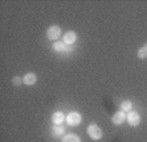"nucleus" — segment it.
<instances>
[{
	"mask_svg": "<svg viewBox=\"0 0 147 142\" xmlns=\"http://www.w3.org/2000/svg\"><path fill=\"white\" fill-rule=\"evenodd\" d=\"M67 45L63 42V41H58V42H55L54 45H53V49H54V51H58V53H66L67 51Z\"/></svg>",
	"mask_w": 147,
	"mask_h": 142,
	"instance_id": "nucleus-10",
	"label": "nucleus"
},
{
	"mask_svg": "<svg viewBox=\"0 0 147 142\" xmlns=\"http://www.w3.org/2000/svg\"><path fill=\"white\" fill-rule=\"evenodd\" d=\"M138 58H141V59L147 58V43H144L143 46L141 47V50L138 51Z\"/></svg>",
	"mask_w": 147,
	"mask_h": 142,
	"instance_id": "nucleus-13",
	"label": "nucleus"
},
{
	"mask_svg": "<svg viewBox=\"0 0 147 142\" xmlns=\"http://www.w3.org/2000/svg\"><path fill=\"white\" fill-rule=\"evenodd\" d=\"M62 142H82L80 137L78 134H74V133H68V134H64Z\"/></svg>",
	"mask_w": 147,
	"mask_h": 142,
	"instance_id": "nucleus-9",
	"label": "nucleus"
},
{
	"mask_svg": "<svg viewBox=\"0 0 147 142\" xmlns=\"http://www.w3.org/2000/svg\"><path fill=\"white\" fill-rule=\"evenodd\" d=\"M126 116H127V113L123 112V111L116 112V113L113 114V117H112V122L116 124V125H121L122 122H125L126 121Z\"/></svg>",
	"mask_w": 147,
	"mask_h": 142,
	"instance_id": "nucleus-5",
	"label": "nucleus"
},
{
	"mask_svg": "<svg viewBox=\"0 0 147 142\" xmlns=\"http://www.w3.org/2000/svg\"><path fill=\"white\" fill-rule=\"evenodd\" d=\"M12 83L15 84V86H20L21 83H24V80H22V78L16 76V78H13V79H12Z\"/></svg>",
	"mask_w": 147,
	"mask_h": 142,
	"instance_id": "nucleus-14",
	"label": "nucleus"
},
{
	"mask_svg": "<svg viewBox=\"0 0 147 142\" xmlns=\"http://www.w3.org/2000/svg\"><path fill=\"white\" fill-rule=\"evenodd\" d=\"M78 40V34L75 33L74 30H68L64 33V37H63V42L66 43V45H72V43H75Z\"/></svg>",
	"mask_w": 147,
	"mask_h": 142,
	"instance_id": "nucleus-6",
	"label": "nucleus"
},
{
	"mask_svg": "<svg viewBox=\"0 0 147 142\" xmlns=\"http://www.w3.org/2000/svg\"><path fill=\"white\" fill-rule=\"evenodd\" d=\"M61 34H62V29L59 28L58 25H50L49 29H47V32H46L47 38L51 40V41L58 40V38L61 37Z\"/></svg>",
	"mask_w": 147,
	"mask_h": 142,
	"instance_id": "nucleus-3",
	"label": "nucleus"
},
{
	"mask_svg": "<svg viewBox=\"0 0 147 142\" xmlns=\"http://www.w3.org/2000/svg\"><path fill=\"white\" fill-rule=\"evenodd\" d=\"M87 134H88L93 141H98V139L102 138V130H101V128L98 126V125H96V124L88 125V128H87Z\"/></svg>",
	"mask_w": 147,
	"mask_h": 142,
	"instance_id": "nucleus-1",
	"label": "nucleus"
},
{
	"mask_svg": "<svg viewBox=\"0 0 147 142\" xmlns=\"http://www.w3.org/2000/svg\"><path fill=\"white\" fill-rule=\"evenodd\" d=\"M131 108H133V103L130 100H125V101L121 103V111L129 113V112L131 111Z\"/></svg>",
	"mask_w": 147,
	"mask_h": 142,
	"instance_id": "nucleus-11",
	"label": "nucleus"
},
{
	"mask_svg": "<svg viewBox=\"0 0 147 142\" xmlns=\"http://www.w3.org/2000/svg\"><path fill=\"white\" fill-rule=\"evenodd\" d=\"M66 122L70 125V126H78L82 122V114L79 112H70V113L66 116Z\"/></svg>",
	"mask_w": 147,
	"mask_h": 142,
	"instance_id": "nucleus-2",
	"label": "nucleus"
},
{
	"mask_svg": "<svg viewBox=\"0 0 147 142\" xmlns=\"http://www.w3.org/2000/svg\"><path fill=\"white\" fill-rule=\"evenodd\" d=\"M64 132H66V129H64V126H62V125H54V128H53V134H54L55 137H59V136H62V134H64Z\"/></svg>",
	"mask_w": 147,
	"mask_h": 142,
	"instance_id": "nucleus-12",
	"label": "nucleus"
},
{
	"mask_svg": "<svg viewBox=\"0 0 147 142\" xmlns=\"http://www.w3.org/2000/svg\"><path fill=\"white\" fill-rule=\"evenodd\" d=\"M126 120H127V124L130 126H138L139 122H141V116L139 113L135 111H130L126 116Z\"/></svg>",
	"mask_w": 147,
	"mask_h": 142,
	"instance_id": "nucleus-4",
	"label": "nucleus"
},
{
	"mask_svg": "<svg viewBox=\"0 0 147 142\" xmlns=\"http://www.w3.org/2000/svg\"><path fill=\"white\" fill-rule=\"evenodd\" d=\"M22 80H24V83L26 84V86H33L37 82V75L34 74V72H28V74L24 75Z\"/></svg>",
	"mask_w": 147,
	"mask_h": 142,
	"instance_id": "nucleus-7",
	"label": "nucleus"
},
{
	"mask_svg": "<svg viewBox=\"0 0 147 142\" xmlns=\"http://www.w3.org/2000/svg\"><path fill=\"white\" fill-rule=\"evenodd\" d=\"M51 121H53L54 125H62L63 121H64V114L62 113V112H59V111L55 112V113L51 116Z\"/></svg>",
	"mask_w": 147,
	"mask_h": 142,
	"instance_id": "nucleus-8",
	"label": "nucleus"
}]
</instances>
